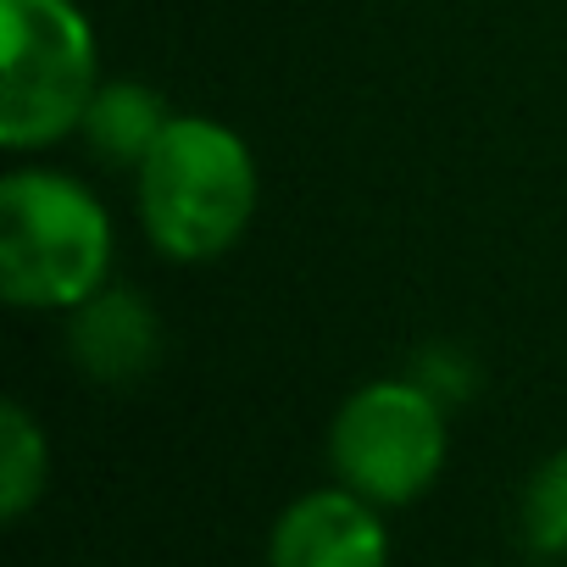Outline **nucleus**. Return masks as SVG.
I'll list each match as a JSON object with an SVG mask.
<instances>
[{
	"instance_id": "6e6552de",
	"label": "nucleus",
	"mask_w": 567,
	"mask_h": 567,
	"mask_svg": "<svg viewBox=\"0 0 567 567\" xmlns=\"http://www.w3.org/2000/svg\"><path fill=\"white\" fill-rule=\"evenodd\" d=\"M45 473H51V451L40 423L7 401L0 406V517H23L40 495H45Z\"/></svg>"
},
{
	"instance_id": "f03ea898",
	"label": "nucleus",
	"mask_w": 567,
	"mask_h": 567,
	"mask_svg": "<svg viewBox=\"0 0 567 567\" xmlns=\"http://www.w3.org/2000/svg\"><path fill=\"white\" fill-rule=\"evenodd\" d=\"M134 178L145 234L173 261L223 256L256 212V162L245 140L212 117H173Z\"/></svg>"
},
{
	"instance_id": "1a4fd4ad",
	"label": "nucleus",
	"mask_w": 567,
	"mask_h": 567,
	"mask_svg": "<svg viewBox=\"0 0 567 567\" xmlns=\"http://www.w3.org/2000/svg\"><path fill=\"white\" fill-rule=\"evenodd\" d=\"M523 539L539 556H567V451L545 456L523 489Z\"/></svg>"
},
{
	"instance_id": "423d86ee",
	"label": "nucleus",
	"mask_w": 567,
	"mask_h": 567,
	"mask_svg": "<svg viewBox=\"0 0 567 567\" xmlns=\"http://www.w3.org/2000/svg\"><path fill=\"white\" fill-rule=\"evenodd\" d=\"M73 362L101 379V384H134L156 368L162 351V329L156 312L128 296V290H101L84 307H73V329H68Z\"/></svg>"
},
{
	"instance_id": "7ed1b4c3",
	"label": "nucleus",
	"mask_w": 567,
	"mask_h": 567,
	"mask_svg": "<svg viewBox=\"0 0 567 567\" xmlns=\"http://www.w3.org/2000/svg\"><path fill=\"white\" fill-rule=\"evenodd\" d=\"M95 34L73 0H0V145L40 151L84 128L101 90Z\"/></svg>"
},
{
	"instance_id": "20e7f679",
	"label": "nucleus",
	"mask_w": 567,
	"mask_h": 567,
	"mask_svg": "<svg viewBox=\"0 0 567 567\" xmlns=\"http://www.w3.org/2000/svg\"><path fill=\"white\" fill-rule=\"evenodd\" d=\"M329 456L346 489L373 506H406L445 467V401L417 379H379L340 406Z\"/></svg>"
},
{
	"instance_id": "39448f33",
	"label": "nucleus",
	"mask_w": 567,
	"mask_h": 567,
	"mask_svg": "<svg viewBox=\"0 0 567 567\" xmlns=\"http://www.w3.org/2000/svg\"><path fill=\"white\" fill-rule=\"evenodd\" d=\"M267 561L272 567H384L390 534L368 495L318 489V495H301L278 517Z\"/></svg>"
},
{
	"instance_id": "0eeeda50",
	"label": "nucleus",
	"mask_w": 567,
	"mask_h": 567,
	"mask_svg": "<svg viewBox=\"0 0 567 567\" xmlns=\"http://www.w3.org/2000/svg\"><path fill=\"white\" fill-rule=\"evenodd\" d=\"M167 123H173V117H167V106H162L156 90H145V84H134V79H117V84H101V90H95V101H90V112H84V140H90V151H95L101 162L140 173Z\"/></svg>"
},
{
	"instance_id": "f257e3e1",
	"label": "nucleus",
	"mask_w": 567,
	"mask_h": 567,
	"mask_svg": "<svg viewBox=\"0 0 567 567\" xmlns=\"http://www.w3.org/2000/svg\"><path fill=\"white\" fill-rule=\"evenodd\" d=\"M112 267L106 206L68 173L18 167L0 184V296L12 307H84Z\"/></svg>"
}]
</instances>
